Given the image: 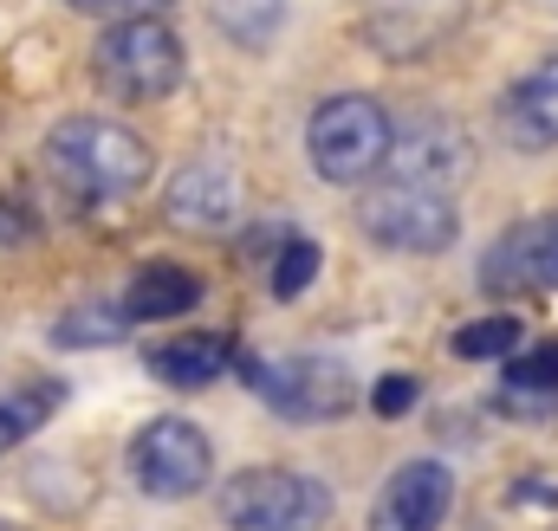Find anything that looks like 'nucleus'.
<instances>
[{
  "label": "nucleus",
  "instance_id": "nucleus-1",
  "mask_svg": "<svg viewBox=\"0 0 558 531\" xmlns=\"http://www.w3.org/2000/svg\"><path fill=\"white\" fill-rule=\"evenodd\" d=\"M46 169L85 201H131L149 182L156 156L137 131H124L111 118H65L46 136Z\"/></svg>",
  "mask_w": 558,
  "mask_h": 531
},
{
  "label": "nucleus",
  "instance_id": "nucleus-2",
  "mask_svg": "<svg viewBox=\"0 0 558 531\" xmlns=\"http://www.w3.org/2000/svg\"><path fill=\"white\" fill-rule=\"evenodd\" d=\"M182 65H189V52H182L175 26L156 20V13H137V20L105 26V39H98V52H92L98 85H105L111 98H124V104H156V98H169V91L182 85Z\"/></svg>",
  "mask_w": 558,
  "mask_h": 531
},
{
  "label": "nucleus",
  "instance_id": "nucleus-3",
  "mask_svg": "<svg viewBox=\"0 0 558 531\" xmlns=\"http://www.w3.org/2000/svg\"><path fill=\"white\" fill-rule=\"evenodd\" d=\"M390 111L377 104V98H364V91H344V98H325L318 111H312V124H305V156H312V169L325 175V182H338V188H357V182H371L384 162H390Z\"/></svg>",
  "mask_w": 558,
  "mask_h": 531
},
{
  "label": "nucleus",
  "instance_id": "nucleus-4",
  "mask_svg": "<svg viewBox=\"0 0 558 531\" xmlns=\"http://www.w3.org/2000/svg\"><path fill=\"white\" fill-rule=\"evenodd\" d=\"M221 519L228 531H325L331 486L299 467H247L221 486Z\"/></svg>",
  "mask_w": 558,
  "mask_h": 531
},
{
  "label": "nucleus",
  "instance_id": "nucleus-5",
  "mask_svg": "<svg viewBox=\"0 0 558 531\" xmlns=\"http://www.w3.org/2000/svg\"><path fill=\"white\" fill-rule=\"evenodd\" d=\"M357 227L390 247V254H441L454 247V201L448 195H428L410 182H384V188H364L357 195Z\"/></svg>",
  "mask_w": 558,
  "mask_h": 531
},
{
  "label": "nucleus",
  "instance_id": "nucleus-6",
  "mask_svg": "<svg viewBox=\"0 0 558 531\" xmlns=\"http://www.w3.org/2000/svg\"><path fill=\"white\" fill-rule=\"evenodd\" d=\"M131 473H137V486L149 499H189V493L208 486L215 447H208V434H202L195 421L156 415L137 441H131Z\"/></svg>",
  "mask_w": 558,
  "mask_h": 531
},
{
  "label": "nucleus",
  "instance_id": "nucleus-7",
  "mask_svg": "<svg viewBox=\"0 0 558 531\" xmlns=\"http://www.w3.org/2000/svg\"><path fill=\"white\" fill-rule=\"evenodd\" d=\"M254 396L279 408L286 421H331L357 408V383L331 357H279V363H247Z\"/></svg>",
  "mask_w": 558,
  "mask_h": 531
},
{
  "label": "nucleus",
  "instance_id": "nucleus-8",
  "mask_svg": "<svg viewBox=\"0 0 558 531\" xmlns=\"http://www.w3.org/2000/svg\"><path fill=\"white\" fill-rule=\"evenodd\" d=\"M390 162H397V182L428 188V195H448L468 182L474 169V143L454 118H422L403 136H390Z\"/></svg>",
  "mask_w": 558,
  "mask_h": 531
},
{
  "label": "nucleus",
  "instance_id": "nucleus-9",
  "mask_svg": "<svg viewBox=\"0 0 558 531\" xmlns=\"http://www.w3.org/2000/svg\"><path fill=\"white\" fill-rule=\"evenodd\" d=\"M487 292H558V214L513 221L487 254H481Z\"/></svg>",
  "mask_w": 558,
  "mask_h": 531
},
{
  "label": "nucleus",
  "instance_id": "nucleus-10",
  "mask_svg": "<svg viewBox=\"0 0 558 531\" xmlns=\"http://www.w3.org/2000/svg\"><path fill=\"white\" fill-rule=\"evenodd\" d=\"M454 513V473L441 460H403L371 506V531H441Z\"/></svg>",
  "mask_w": 558,
  "mask_h": 531
},
{
  "label": "nucleus",
  "instance_id": "nucleus-11",
  "mask_svg": "<svg viewBox=\"0 0 558 531\" xmlns=\"http://www.w3.org/2000/svg\"><path fill=\"white\" fill-rule=\"evenodd\" d=\"M234 214H241V182H234L228 162L202 156V162L175 169V182H169V221L175 227H189V234H228Z\"/></svg>",
  "mask_w": 558,
  "mask_h": 531
},
{
  "label": "nucleus",
  "instance_id": "nucleus-12",
  "mask_svg": "<svg viewBox=\"0 0 558 531\" xmlns=\"http://www.w3.org/2000/svg\"><path fill=\"white\" fill-rule=\"evenodd\" d=\"M500 136L513 149H558V59L500 91Z\"/></svg>",
  "mask_w": 558,
  "mask_h": 531
},
{
  "label": "nucleus",
  "instance_id": "nucleus-13",
  "mask_svg": "<svg viewBox=\"0 0 558 531\" xmlns=\"http://www.w3.org/2000/svg\"><path fill=\"white\" fill-rule=\"evenodd\" d=\"M241 350H234V337H221V331H182V337H169V344H149L143 350V363H149V376L156 383H169V390H208V383H221L228 376V363H234Z\"/></svg>",
  "mask_w": 558,
  "mask_h": 531
},
{
  "label": "nucleus",
  "instance_id": "nucleus-14",
  "mask_svg": "<svg viewBox=\"0 0 558 531\" xmlns=\"http://www.w3.org/2000/svg\"><path fill=\"white\" fill-rule=\"evenodd\" d=\"M195 305H202V279L189 266H143L124 285V298H118V318L124 324H169V318H182Z\"/></svg>",
  "mask_w": 558,
  "mask_h": 531
},
{
  "label": "nucleus",
  "instance_id": "nucleus-15",
  "mask_svg": "<svg viewBox=\"0 0 558 531\" xmlns=\"http://www.w3.org/2000/svg\"><path fill=\"white\" fill-rule=\"evenodd\" d=\"M494 408L500 415H558V344H539V350L513 357L507 376H500Z\"/></svg>",
  "mask_w": 558,
  "mask_h": 531
},
{
  "label": "nucleus",
  "instance_id": "nucleus-16",
  "mask_svg": "<svg viewBox=\"0 0 558 531\" xmlns=\"http://www.w3.org/2000/svg\"><path fill=\"white\" fill-rule=\"evenodd\" d=\"M59 402H65V390H59V383H46V376H39V383H20L13 396H0V454H7V447H20L26 434H39V428L52 421V408H59Z\"/></svg>",
  "mask_w": 558,
  "mask_h": 531
},
{
  "label": "nucleus",
  "instance_id": "nucleus-17",
  "mask_svg": "<svg viewBox=\"0 0 558 531\" xmlns=\"http://www.w3.org/2000/svg\"><path fill=\"white\" fill-rule=\"evenodd\" d=\"M520 337H526L520 318H474V324L454 331V357H468V363H481V357H513Z\"/></svg>",
  "mask_w": 558,
  "mask_h": 531
},
{
  "label": "nucleus",
  "instance_id": "nucleus-18",
  "mask_svg": "<svg viewBox=\"0 0 558 531\" xmlns=\"http://www.w3.org/2000/svg\"><path fill=\"white\" fill-rule=\"evenodd\" d=\"M279 13H286V0H215V20H221L234 39H247V46H260V39L274 33Z\"/></svg>",
  "mask_w": 558,
  "mask_h": 531
},
{
  "label": "nucleus",
  "instance_id": "nucleus-19",
  "mask_svg": "<svg viewBox=\"0 0 558 531\" xmlns=\"http://www.w3.org/2000/svg\"><path fill=\"white\" fill-rule=\"evenodd\" d=\"M312 272H318V247L305 240V234H286L279 240V260H274V298H299L305 285H312Z\"/></svg>",
  "mask_w": 558,
  "mask_h": 531
},
{
  "label": "nucleus",
  "instance_id": "nucleus-20",
  "mask_svg": "<svg viewBox=\"0 0 558 531\" xmlns=\"http://www.w3.org/2000/svg\"><path fill=\"white\" fill-rule=\"evenodd\" d=\"M98 324H124L118 305H105V311H65V318H59V344H105Z\"/></svg>",
  "mask_w": 558,
  "mask_h": 531
},
{
  "label": "nucleus",
  "instance_id": "nucleus-21",
  "mask_svg": "<svg viewBox=\"0 0 558 531\" xmlns=\"http://www.w3.org/2000/svg\"><path fill=\"white\" fill-rule=\"evenodd\" d=\"M371 402H377V415H403V408L416 402V376H384Z\"/></svg>",
  "mask_w": 558,
  "mask_h": 531
},
{
  "label": "nucleus",
  "instance_id": "nucleus-22",
  "mask_svg": "<svg viewBox=\"0 0 558 531\" xmlns=\"http://www.w3.org/2000/svg\"><path fill=\"white\" fill-rule=\"evenodd\" d=\"M78 13H118V20H137V13H162L169 0H72Z\"/></svg>",
  "mask_w": 558,
  "mask_h": 531
},
{
  "label": "nucleus",
  "instance_id": "nucleus-23",
  "mask_svg": "<svg viewBox=\"0 0 558 531\" xmlns=\"http://www.w3.org/2000/svg\"><path fill=\"white\" fill-rule=\"evenodd\" d=\"M20 240H26V214L13 201H0V254H13Z\"/></svg>",
  "mask_w": 558,
  "mask_h": 531
},
{
  "label": "nucleus",
  "instance_id": "nucleus-24",
  "mask_svg": "<svg viewBox=\"0 0 558 531\" xmlns=\"http://www.w3.org/2000/svg\"><path fill=\"white\" fill-rule=\"evenodd\" d=\"M0 531H20V526H7V519H0Z\"/></svg>",
  "mask_w": 558,
  "mask_h": 531
}]
</instances>
